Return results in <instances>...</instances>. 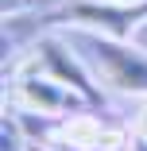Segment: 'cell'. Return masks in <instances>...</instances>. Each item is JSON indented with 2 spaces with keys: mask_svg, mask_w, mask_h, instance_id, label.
Returning a JSON list of instances; mask_svg holds the SVG:
<instances>
[{
  "mask_svg": "<svg viewBox=\"0 0 147 151\" xmlns=\"http://www.w3.org/2000/svg\"><path fill=\"white\" fill-rule=\"evenodd\" d=\"M81 47H85L81 58L89 62L97 81H105L108 89H116V93L147 97V50L132 47L128 39L101 35V31H85Z\"/></svg>",
  "mask_w": 147,
  "mask_h": 151,
  "instance_id": "obj_1",
  "label": "cell"
},
{
  "mask_svg": "<svg viewBox=\"0 0 147 151\" xmlns=\"http://www.w3.org/2000/svg\"><path fill=\"white\" fill-rule=\"evenodd\" d=\"M16 97H19L23 109H31L39 116H74V112H81L89 105L81 93H74L70 85H62L58 78H50L39 66H27L16 78Z\"/></svg>",
  "mask_w": 147,
  "mask_h": 151,
  "instance_id": "obj_2",
  "label": "cell"
},
{
  "mask_svg": "<svg viewBox=\"0 0 147 151\" xmlns=\"http://www.w3.org/2000/svg\"><path fill=\"white\" fill-rule=\"evenodd\" d=\"M31 66L47 70L50 78H58L62 85H70L74 93H81L89 105H101V85H97V78H93L89 62H85V58H81L74 47H66L62 39H39Z\"/></svg>",
  "mask_w": 147,
  "mask_h": 151,
  "instance_id": "obj_3",
  "label": "cell"
},
{
  "mask_svg": "<svg viewBox=\"0 0 147 151\" xmlns=\"http://www.w3.org/2000/svg\"><path fill=\"white\" fill-rule=\"evenodd\" d=\"M66 19L85 27V31H101L112 39H128L132 27H139L147 19V0H136V4H120V0H105V4H93V0H77L74 8H66Z\"/></svg>",
  "mask_w": 147,
  "mask_h": 151,
  "instance_id": "obj_4",
  "label": "cell"
},
{
  "mask_svg": "<svg viewBox=\"0 0 147 151\" xmlns=\"http://www.w3.org/2000/svg\"><path fill=\"white\" fill-rule=\"evenodd\" d=\"M62 147H74V151H128V136L116 128V124H105L101 116L93 112H74L58 124V136H54Z\"/></svg>",
  "mask_w": 147,
  "mask_h": 151,
  "instance_id": "obj_5",
  "label": "cell"
},
{
  "mask_svg": "<svg viewBox=\"0 0 147 151\" xmlns=\"http://www.w3.org/2000/svg\"><path fill=\"white\" fill-rule=\"evenodd\" d=\"M0 151H27V139H19L12 120H4V128H0Z\"/></svg>",
  "mask_w": 147,
  "mask_h": 151,
  "instance_id": "obj_6",
  "label": "cell"
},
{
  "mask_svg": "<svg viewBox=\"0 0 147 151\" xmlns=\"http://www.w3.org/2000/svg\"><path fill=\"white\" fill-rule=\"evenodd\" d=\"M139 136L147 139V101H143V109H139Z\"/></svg>",
  "mask_w": 147,
  "mask_h": 151,
  "instance_id": "obj_7",
  "label": "cell"
},
{
  "mask_svg": "<svg viewBox=\"0 0 147 151\" xmlns=\"http://www.w3.org/2000/svg\"><path fill=\"white\" fill-rule=\"evenodd\" d=\"M128 151H147V139H143V136H136V139L128 143Z\"/></svg>",
  "mask_w": 147,
  "mask_h": 151,
  "instance_id": "obj_8",
  "label": "cell"
},
{
  "mask_svg": "<svg viewBox=\"0 0 147 151\" xmlns=\"http://www.w3.org/2000/svg\"><path fill=\"white\" fill-rule=\"evenodd\" d=\"M27 151H54L50 143H35V139H27Z\"/></svg>",
  "mask_w": 147,
  "mask_h": 151,
  "instance_id": "obj_9",
  "label": "cell"
},
{
  "mask_svg": "<svg viewBox=\"0 0 147 151\" xmlns=\"http://www.w3.org/2000/svg\"><path fill=\"white\" fill-rule=\"evenodd\" d=\"M120 4H136V0H120Z\"/></svg>",
  "mask_w": 147,
  "mask_h": 151,
  "instance_id": "obj_10",
  "label": "cell"
}]
</instances>
